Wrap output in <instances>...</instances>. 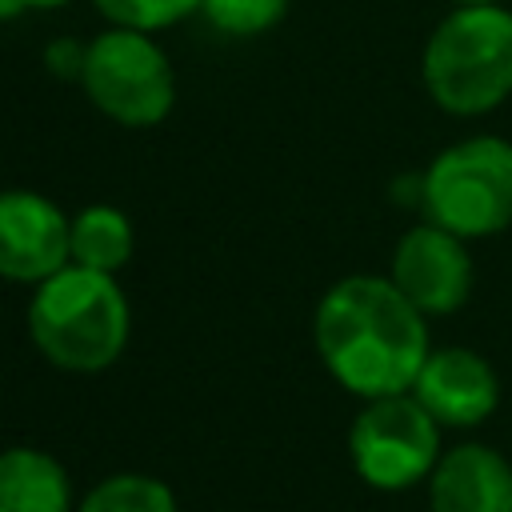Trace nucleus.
I'll use <instances>...</instances> for the list:
<instances>
[{"label":"nucleus","instance_id":"obj_1","mask_svg":"<svg viewBox=\"0 0 512 512\" xmlns=\"http://www.w3.org/2000/svg\"><path fill=\"white\" fill-rule=\"evenodd\" d=\"M312 344L324 372L356 400L412 392L428 352V316L372 272L340 276L312 312Z\"/></svg>","mask_w":512,"mask_h":512},{"label":"nucleus","instance_id":"obj_17","mask_svg":"<svg viewBox=\"0 0 512 512\" xmlns=\"http://www.w3.org/2000/svg\"><path fill=\"white\" fill-rule=\"evenodd\" d=\"M72 0H0V20H12V16H24V12H52V8H64Z\"/></svg>","mask_w":512,"mask_h":512},{"label":"nucleus","instance_id":"obj_4","mask_svg":"<svg viewBox=\"0 0 512 512\" xmlns=\"http://www.w3.org/2000/svg\"><path fill=\"white\" fill-rule=\"evenodd\" d=\"M420 216L472 240L512 228V140L476 132L440 148L420 172Z\"/></svg>","mask_w":512,"mask_h":512},{"label":"nucleus","instance_id":"obj_5","mask_svg":"<svg viewBox=\"0 0 512 512\" xmlns=\"http://www.w3.org/2000/svg\"><path fill=\"white\" fill-rule=\"evenodd\" d=\"M80 88L100 116L124 128H152L176 104V72L160 40L120 24L88 40Z\"/></svg>","mask_w":512,"mask_h":512},{"label":"nucleus","instance_id":"obj_6","mask_svg":"<svg viewBox=\"0 0 512 512\" xmlns=\"http://www.w3.org/2000/svg\"><path fill=\"white\" fill-rule=\"evenodd\" d=\"M440 424L412 392L364 400L348 424V464L376 492H404L428 484L444 444Z\"/></svg>","mask_w":512,"mask_h":512},{"label":"nucleus","instance_id":"obj_11","mask_svg":"<svg viewBox=\"0 0 512 512\" xmlns=\"http://www.w3.org/2000/svg\"><path fill=\"white\" fill-rule=\"evenodd\" d=\"M76 500L60 456L32 444L0 448V512H72Z\"/></svg>","mask_w":512,"mask_h":512},{"label":"nucleus","instance_id":"obj_13","mask_svg":"<svg viewBox=\"0 0 512 512\" xmlns=\"http://www.w3.org/2000/svg\"><path fill=\"white\" fill-rule=\"evenodd\" d=\"M72 512H180L172 484L148 472H112L80 492Z\"/></svg>","mask_w":512,"mask_h":512},{"label":"nucleus","instance_id":"obj_10","mask_svg":"<svg viewBox=\"0 0 512 512\" xmlns=\"http://www.w3.org/2000/svg\"><path fill=\"white\" fill-rule=\"evenodd\" d=\"M428 512H512V464L480 440L440 452L428 476Z\"/></svg>","mask_w":512,"mask_h":512},{"label":"nucleus","instance_id":"obj_9","mask_svg":"<svg viewBox=\"0 0 512 512\" xmlns=\"http://www.w3.org/2000/svg\"><path fill=\"white\" fill-rule=\"evenodd\" d=\"M412 396L440 428H480L500 408V376L476 348L444 344L428 352Z\"/></svg>","mask_w":512,"mask_h":512},{"label":"nucleus","instance_id":"obj_7","mask_svg":"<svg viewBox=\"0 0 512 512\" xmlns=\"http://www.w3.org/2000/svg\"><path fill=\"white\" fill-rule=\"evenodd\" d=\"M388 280L432 320V316H452L468 304L476 284V264L464 236L432 220H420L400 232L388 260Z\"/></svg>","mask_w":512,"mask_h":512},{"label":"nucleus","instance_id":"obj_16","mask_svg":"<svg viewBox=\"0 0 512 512\" xmlns=\"http://www.w3.org/2000/svg\"><path fill=\"white\" fill-rule=\"evenodd\" d=\"M84 56H88V40L56 36V40L44 48V68H48L56 80H76V84H80V72H84Z\"/></svg>","mask_w":512,"mask_h":512},{"label":"nucleus","instance_id":"obj_14","mask_svg":"<svg viewBox=\"0 0 512 512\" xmlns=\"http://www.w3.org/2000/svg\"><path fill=\"white\" fill-rule=\"evenodd\" d=\"M288 4L292 0H200V16L224 36L252 40L272 32L288 16Z\"/></svg>","mask_w":512,"mask_h":512},{"label":"nucleus","instance_id":"obj_15","mask_svg":"<svg viewBox=\"0 0 512 512\" xmlns=\"http://www.w3.org/2000/svg\"><path fill=\"white\" fill-rule=\"evenodd\" d=\"M92 4L108 24L140 28V32H160L200 12V0H92Z\"/></svg>","mask_w":512,"mask_h":512},{"label":"nucleus","instance_id":"obj_8","mask_svg":"<svg viewBox=\"0 0 512 512\" xmlns=\"http://www.w3.org/2000/svg\"><path fill=\"white\" fill-rule=\"evenodd\" d=\"M72 216L44 192L4 188L0 192V280L12 284H44L64 264Z\"/></svg>","mask_w":512,"mask_h":512},{"label":"nucleus","instance_id":"obj_12","mask_svg":"<svg viewBox=\"0 0 512 512\" xmlns=\"http://www.w3.org/2000/svg\"><path fill=\"white\" fill-rule=\"evenodd\" d=\"M132 248H136L132 220L116 204H88L72 216V228H68L72 264L116 276L132 260Z\"/></svg>","mask_w":512,"mask_h":512},{"label":"nucleus","instance_id":"obj_2","mask_svg":"<svg viewBox=\"0 0 512 512\" xmlns=\"http://www.w3.org/2000/svg\"><path fill=\"white\" fill-rule=\"evenodd\" d=\"M28 336L60 372H104L124 356L132 336L128 292L112 272L64 264L56 276L32 288Z\"/></svg>","mask_w":512,"mask_h":512},{"label":"nucleus","instance_id":"obj_18","mask_svg":"<svg viewBox=\"0 0 512 512\" xmlns=\"http://www.w3.org/2000/svg\"><path fill=\"white\" fill-rule=\"evenodd\" d=\"M452 8H464V4H500V0H448Z\"/></svg>","mask_w":512,"mask_h":512},{"label":"nucleus","instance_id":"obj_3","mask_svg":"<svg viewBox=\"0 0 512 512\" xmlns=\"http://www.w3.org/2000/svg\"><path fill=\"white\" fill-rule=\"evenodd\" d=\"M420 84L428 100L456 120L496 112L512 96V8H452L424 40Z\"/></svg>","mask_w":512,"mask_h":512}]
</instances>
